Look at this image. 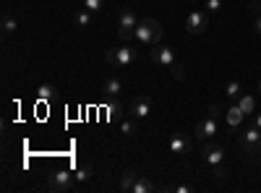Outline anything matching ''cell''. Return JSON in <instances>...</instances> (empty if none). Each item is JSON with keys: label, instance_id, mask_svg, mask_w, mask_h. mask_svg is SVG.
I'll list each match as a JSON object with an SVG mask.
<instances>
[{"label": "cell", "instance_id": "1", "mask_svg": "<svg viewBox=\"0 0 261 193\" xmlns=\"http://www.w3.org/2000/svg\"><path fill=\"white\" fill-rule=\"evenodd\" d=\"M141 45H146V47H154V45H160L162 42V37H165V29H162V24L157 18H141L139 21V26H136V34H134Z\"/></svg>", "mask_w": 261, "mask_h": 193}, {"label": "cell", "instance_id": "9", "mask_svg": "<svg viewBox=\"0 0 261 193\" xmlns=\"http://www.w3.org/2000/svg\"><path fill=\"white\" fill-rule=\"evenodd\" d=\"M209 29V16L206 11H191L186 16V32L188 34H204Z\"/></svg>", "mask_w": 261, "mask_h": 193}, {"label": "cell", "instance_id": "11", "mask_svg": "<svg viewBox=\"0 0 261 193\" xmlns=\"http://www.w3.org/2000/svg\"><path fill=\"white\" fill-rule=\"evenodd\" d=\"M167 149H170L172 154H188L191 152V141L183 133H172L170 141H167Z\"/></svg>", "mask_w": 261, "mask_h": 193}, {"label": "cell", "instance_id": "5", "mask_svg": "<svg viewBox=\"0 0 261 193\" xmlns=\"http://www.w3.org/2000/svg\"><path fill=\"white\" fill-rule=\"evenodd\" d=\"M107 63L115 66V68H128V66H134V63H136V50L128 47V45L113 47V50H107Z\"/></svg>", "mask_w": 261, "mask_h": 193}, {"label": "cell", "instance_id": "15", "mask_svg": "<svg viewBox=\"0 0 261 193\" xmlns=\"http://www.w3.org/2000/svg\"><path fill=\"white\" fill-rule=\"evenodd\" d=\"M92 16H94V13H92V11H86V8H84V11H79V13L73 16V26H76V29H86V26H92Z\"/></svg>", "mask_w": 261, "mask_h": 193}, {"label": "cell", "instance_id": "30", "mask_svg": "<svg viewBox=\"0 0 261 193\" xmlns=\"http://www.w3.org/2000/svg\"><path fill=\"white\" fill-rule=\"evenodd\" d=\"M258 8H261V6H258Z\"/></svg>", "mask_w": 261, "mask_h": 193}, {"label": "cell", "instance_id": "8", "mask_svg": "<svg viewBox=\"0 0 261 193\" xmlns=\"http://www.w3.org/2000/svg\"><path fill=\"white\" fill-rule=\"evenodd\" d=\"M149 55H151V60L157 63V66H165V68H172V66H178V60H175V50L172 47H167V45H154L149 50Z\"/></svg>", "mask_w": 261, "mask_h": 193}, {"label": "cell", "instance_id": "3", "mask_svg": "<svg viewBox=\"0 0 261 193\" xmlns=\"http://www.w3.org/2000/svg\"><path fill=\"white\" fill-rule=\"evenodd\" d=\"M222 164H225V149L217 146V144H206L204 146V167L212 170L214 178H225Z\"/></svg>", "mask_w": 261, "mask_h": 193}, {"label": "cell", "instance_id": "18", "mask_svg": "<svg viewBox=\"0 0 261 193\" xmlns=\"http://www.w3.org/2000/svg\"><path fill=\"white\" fill-rule=\"evenodd\" d=\"M120 133L123 136H136L139 133V125H136V118L130 115L128 120H120Z\"/></svg>", "mask_w": 261, "mask_h": 193}, {"label": "cell", "instance_id": "26", "mask_svg": "<svg viewBox=\"0 0 261 193\" xmlns=\"http://www.w3.org/2000/svg\"><path fill=\"white\" fill-rule=\"evenodd\" d=\"M172 190H178V193H191L193 188H191V185H175V188H172Z\"/></svg>", "mask_w": 261, "mask_h": 193}, {"label": "cell", "instance_id": "23", "mask_svg": "<svg viewBox=\"0 0 261 193\" xmlns=\"http://www.w3.org/2000/svg\"><path fill=\"white\" fill-rule=\"evenodd\" d=\"M84 8L92 11V13H99L105 8V0H84Z\"/></svg>", "mask_w": 261, "mask_h": 193}, {"label": "cell", "instance_id": "7", "mask_svg": "<svg viewBox=\"0 0 261 193\" xmlns=\"http://www.w3.org/2000/svg\"><path fill=\"white\" fill-rule=\"evenodd\" d=\"M136 26H139V18H136L134 8H123L120 16H118V37L120 39H130L136 34Z\"/></svg>", "mask_w": 261, "mask_h": 193}, {"label": "cell", "instance_id": "4", "mask_svg": "<svg viewBox=\"0 0 261 193\" xmlns=\"http://www.w3.org/2000/svg\"><path fill=\"white\" fill-rule=\"evenodd\" d=\"M47 185L55 193H68V190L76 188V175L71 173V170H65V167H58V170H53V173H50Z\"/></svg>", "mask_w": 261, "mask_h": 193}, {"label": "cell", "instance_id": "22", "mask_svg": "<svg viewBox=\"0 0 261 193\" xmlns=\"http://www.w3.org/2000/svg\"><path fill=\"white\" fill-rule=\"evenodd\" d=\"M225 94H227L230 99H238V97L243 94V84L238 81V78H232V81L227 84V87H225Z\"/></svg>", "mask_w": 261, "mask_h": 193}, {"label": "cell", "instance_id": "6", "mask_svg": "<svg viewBox=\"0 0 261 193\" xmlns=\"http://www.w3.org/2000/svg\"><path fill=\"white\" fill-rule=\"evenodd\" d=\"M241 146L246 149L248 157H258L261 154V128L256 123L246 128V133L241 136Z\"/></svg>", "mask_w": 261, "mask_h": 193}, {"label": "cell", "instance_id": "12", "mask_svg": "<svg viewBox=\"0 0 261 193\" xmlns=\"http://www.w3.org/2000/svg\"><path fill=\"white\" fill-rule=\"evenodd\" d=\"M243 118H246V113L241 110V104H232V107H227V110H225V120H227L230 128H238V125L243 123Z\"/></svg>", "mask_w": 261, "mask_h": 193}, {"label": "cell", "instance_id": "17", "mask_svg": "<svg viewBox=\"0 0 261 193\" xmlns=\"http://www.w3.org/2000/svg\"><path fill=\"white\" fill-rule=\"evenodd\" d=\"M0 26H3V37H11L18 29V21H16L13 13H3V24H0Z\"/></svg>", "mask_w": 261, "mask_h": 193}, {"label": "cell", "instance_id": "25", "mask_svg": "<svg viewBox=\"0 0 261 193\" xmlns=\"http://www.w3.org/2000/svg\"><path fill=\"white\" fill-rule=\"evenodd\" d=\"M170 73H172V78H175V81H183V78H186V71H183L180 63H178V66H172V68H170Z\"/></svg>", "mask_w": 261, "mask_h": 193}, {"label": "cell", "instance_id": "29", "mask_svg": "<svg viewBox=\"0 0 261 193\" xmlns=\"http://www.w3.org/2000/svg\"><path fill=\"white\" fill-rule=\"evenodd\" d=\"M256 89H258V94H261V78H258V87H256Z\"/></svg>", "mask_w": 261, "mask_h": 193}, {"label": "cell", "instance_id": "16", "mask_svg": "<svg viewBox=\"0 0 261 193\" xmlns=\"http://www.w3.org/2000/svg\"><path fill=\"white\" fill-rule=\"evenodd\" d=\"M55 87H53V84H39V87H37V99L39 102H50L53 97H55Z\"/></svg>", "mask_w": 261, "mask_h": 193}, {"label": "cell", "instance_id": "10", "mask_svg": "<svg viewBox=\"0 0 261 193\" xmlns=\"http://www.w3.org/2000/svg\"><path fill=\"white\" fill-rule=\"evenodd\" d=\"M130 115H134L136 120H144V118H149L151 115V99L146 97V94H139V97H134L130 99Z\"/></svg>", "mask_w": 261, "mask_h": 193}, {"label": "cell", "instance_id": "2", "mask_svg": "<svg viewBox=\"0 0 261 193\" xmlns=\"http://www.w3.org/2000/svg\"><path fill=\"white\" fill-rule=\"evenodd\" d=\"M220 115H222L220 104H212V107H209V115H206L204 120H199V123H196V128H193L196 139H201V141L214 139L217 131H220Z\"/></svg>", "mask_w": 261, "mask_h": 193}, {"label": "cell", "instance_id": "24", "mask_svg": "<svg viewBox=\"0 0 261 193\" xmlns=\"http://www.w3.org/2000/svg\"><path fill=\"white\" fill-rule=\"evenodd\" d=\"M206 13H220L222 8H225V3H222V0H206Z\"/></svg>", "mask_w": 261, "mask_h": 193}, {"label": "cell", "instance_id": "14", "mask_svg": "<svg viewBox=\"0 0 261 193\" xmlns=\"http://www.w3.org/2000/svg\"><path fill=\"white\" fill-rule=\"evenodd\" d=\"M154 190H157L154 183H151L146 175H139L136 183H134V190H130V193H154Z\"/></svg>", "mask_w": 261, "mask_h": 193}, {"label": "cell", "instance_id": "28", "mask_svg": "<svg viewBox=\"0 0 261 193\" xmlns=\"http://www.w3.org/2000/svg\"><path fill=\"white\" fill-rule=\"evenodd\" d=\"M256 125H258V128H261V113H258V115H256Z\"/></svg>", "mask_w": 261, "mask_h": 193}, {"label": "cell", "instance_id": "20", "mask_svg": "<svg viewBox=\"0 0 261 193\" xmlns=\"http://www.w3.org/2000/svg\"><path fill=\"white\" fill-rule=\"evenodd\" d=\"M238 104H241V110L246 115H253V110H256V99L251 94H241V97H238Z\"/></svg>", "mask_w": 261, "mask_h": 193}, {"label": "cell", "instance_id": "21", "mask_svg": "<svg viewBox=\"0 0 261 193\" xmlns=\"http://www.w3.org/2000/svg\"><path fill=\"white\" fill-rule=\"evenodd\" d=\"M73 175H76V185H79V188H84L86 183L92 180V167H89V164H86V167H79Z\"/></svg>", "mask_w": 261, "mask_h": 193}, {"label": "cell", "instance_id": "19", "mask_svg": "<svg viewBox=\"0 0 261 193\" xmlns=\"http://www.w3.org/2000/svg\"><path fill=\"white\" fill-rule=\"evenodd\" d=\"M136 173H134V170H128V173H123V178H120V190L123 193H130V190H134V183H136Z\"/></svg>", "mask_w": 261, "mask_h": 193}, {"label": "cell", "instance_id": "13", "mask_svg": "<svg viewBox=\"0 0 261 193\" xmlns=\"http://www.w3.org/2000/svg\"><path fill=\"white\" fill-rule=\"evenodd\" d=\"M120 92H123V84H120V78H107V81L102 84V94H105L107 99H115V97H120Z\"/></svg>", "mask_w": 261, "mask_h": 193}, {"label": "cell", "instance_id": "27", "mask_svg": "<svg viewBox=\"0 0 261 193\" xmlns=\"http://www.w3.org/2000/svg\"><path fill=\"white\" fill-rule=\"evenodd\" d=\"M253 29H256V34H261V16L256 18V24H253Z\"/></svg>", "mask_w": 261, "mask_h": 193}]
</instances>
